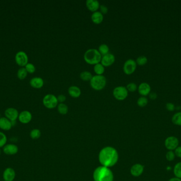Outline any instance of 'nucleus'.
<instances>
[{
  "label": "nucleus",
  "mask_w": 181,
  "mask_h": 181,
  "mask_svg": "<svg viewBox=\"0 0 181 181\" xmlns=\"http://www.w3.org/2000/svg\"><path fill=\"white\" fill-rule=\"evenodd\" d=\"M15 60L18 65L24 66L28 64L27 55L24 52H19L15 56Z\"/></svg>",
  "instance_id": "ddd939ff"
},
{
  "label": "nucleus",
  "mask_w": 181,
  "mask_h": 181,
  "mask_svg": "<svg viewBox=\"0 0 181 181\" xmlns=\"http://www.w3.org/2000/svg\"><path fill=\"white\" fill-rule=\"evenodd\" d=\"M30 136L32 139H38L41 136V132L39 129H35L31 130L30 133Z\"/></svg>",
  "instance_id": "c756f323"
},
{
  "label": "nucleus",
  "mask_w": 181,
  "mask_h": 181,
  "mask_svg": "<svg viewBox=\"0 0 181 181\" xmlns=\"http://www.w3.org/2000/svg\"><path fill=\"white\" fill-rule=\"evenodd\" d=\"M32 119V115L27 111H23L19 115V121L23 124H27Z\"/></svg>",
  "instance_id": "f3484780"
},
{
  "label": "nucleus",
  "mask_w": 181,
  "mask_h": 181,
  "mask_svg": "<svg viewBox=\"0 0 181 181\" xmlns=\"http://www.w3.org/2000/svg\"><path fill=\"white\" fill-rule=\"evenodd\" d=\"M176 157L181 158V145H178L174 151Z\"/></svg>",
  "instance_id": "4c0bfd02"
},
{
  "label": "nucleus",
  "mask_w": 181,
  "mask_h": 181,
  "mask_svg": "<svg viewBox=\"0 0 181 181\" xmlns=\"http://www.w3.org/2000/svg\"><path fill=\"white\" fill-rule=\"evenodd\" d=\"M149 98H151V99H152V100H155L157 98V94L155 92H151L150 94H149Z\"/></svg>",
  "instance_id": "ea45409f"
},
{
  "label": "nucleus",
  "mask_w": 181,
  "mask_h": 181,
  "mask_svg": "<svg viewBox=\"0 0 181 181\" xmlns=\"http://www.w3.org/2000/svg\"><path fill=\"white\" fill-rule=\"evenodd\" d=\"M90 83L92 89L95 90H102L106 86L107 79L103 75H93Z\"/></svg>",
  "instance_id": "20e7f679"
},
{
  "label": "nucleus",
  "mask_w": 181,
  "mask_h": 181,
  "mask_svg": "<svg viewBox=\"0 0 181 181\" xmlns=\"http://www.w3.org/2000/svg\"><path fill=\"white\" fill-rule=\"evenodd\" d=\"M103 14L100 11H97L92 13L91 15V20L95 24H100L103 21Z\"/></svg>",
  "instance_id": "aec40b11"
},
{
  "label": "nucleus",
  "mask_w": 181,
  "mask_h": 181,
  "mask_svg": "<svg viewBox=\"0 0 181 181\" xmlns=\"http://www.w3.org/2000/svg\"><path fill=\"white\" fill-rule=\"evenodd\" d=\"M83 58L87 63L94 65L101 62L102 55L97 49L90 48L85 51Z\"/></svg>",
  "instance_id": "7ed1b4c3"
},
{
  "label": "nucleus",
  "mask_w": 181,
  "mask_h": 181,
  "mask_svg": "<svg viewBox=\"0 0 181 181\" xmlns=\"http://www.w3.org/2000/svg\"><path fill=\"white\" fill-rule=\"evenodd\" d=\"M138 91L141 96L146 97L151 93V85L147 82H142L138 87Z\"/></svg>",
  "instance_id": "9b49d317"
},
{
  "label": "nucleus",
  "mask_w": 181,
  "mask_h": 181,
  "mask_svg": "<svg viewBox=\"0 0 181 181\" xmlns=\"http://www.w3.org/2000/svg\"><path fill=\"white\" fill-rule=\"evenodd\" d=\"M148 103V100L147 98L145 96H141L138 99L137 101V104L138 106L141 107H145Z\"/></svg>",
  "instance_id": "cd10ccee"
},
{
  "label": "nucleus",
  "mask_w": 181,
  "mask_h": 181,
  "mask_svg": "<svg viewBox=\"0 0 181 181\" xmlns=\"http://www.w3.org/2000/svg\"><path fill=\"white\" fill-rule=\"evenodd\" d=\"M128 91L125 86L120 85L114 88L113 96L118 101H124L128 96Z\"/></svg>",
  "instance_id": "39448f33"
},
{
  "label": "nucleus",
  "mask_w": 181,
  "mask_h": 181,
  "mask_svg": "<svg viewBox=\"0 0 181 181\" xmlns=\"http://www.w3.org/2000/svg\"><path fill=\"white\" fill-rule=\"evenodd\" d=\"M115 61V56L113 54L109 53L102 57L100 63L104 67H110L114 63Z\"/></svg>",
  "instance_id": "1a4fd4ad"
},
{
  "label": "nucleus",
  "mask_w": 181,
  "mask_h": 181,
  "mask_svg": "<svg viewBox=\"0 0 181 181\" xmlns=\"http://www.w3.org/2000/svg\"><path fill=\"white\" fill-rule=\"evenodd\" d=\"M15 172L12 168H5L3 173V178L4 181H13L15 178Z\"/></svg>",
  "instance_id": "f8f14e48"
},
{
  "label": "nucleus",
  "mask_w": 181,
  "mask_h": 181,
  "mask_svg": "<svg viewBox=\"0 0 181 181\" xmlns=\"http://www.w3.org/2000/svg\"><path fill=\"white\" fill-rule=\"evenodd\" d=\"M44 82L42 78L36 77L30 80V85L35 88H41L44 85Z\"/></svg>",
  "instance_id": "412c9836"
},
{
  "label": "nucleus",
  "mask_w": 181,
  "mask_h": 181,
  "mask_svg": "<svg viewBox=\"0 0 181 181\" xmlns=\"http://www.w3.org/2000/svg\"><path fill=\"white\" fill-rule=\"evenodd\" d=\"M93 70L95 73L96 74V75H103V74L105 71V67H104L101 63H99L94 65Z\"/></svg>",
  "instance_id": "5701e85b"
},
{
  "label": "nucleus",
  "mask_w": 181,
  "mask_h": 181,
  "mask_svg": "<svg viewBox=\"0 0 181 181\" xmlns=\"http://www.w3.org/2000/svg\"><path fill=\"white\" fill-rule=\"evenodd\" d=\"M57 98L58 103H64V102L65 101H66V96H65L64 95H63V94L59 95L57 97Z\"/></svg>",
  "instance_id": "58836bf2"
},
{
  "label": "nucleus",
  "mask_w": 181,
  "mask_h": 181,
  "mask_svg": "<svg viewBox=\"0 0 181 181\" xmlns=\"http://www.w3.org/2000/svg\"><path fill=\"white\" fill-rule=\"evenodd\" d=\"M93 178L94 181H113L114 175L109 168L100 166L94 172Z\"/></svg>",
  "instance_id": "f03ea898"
},
{
  "label": "nucleus",
  "mask_w": 181,
  "mask_h": 181,
  "mask_svg": "<svg viewBox=\"0 0 181 181\" xmlns=\"http://www.w3.org/2000/svg\"><path fill=\"white\" fill-rule=\"evenodd\" d=\"M86 6L88 10L94 12L97 11L100 8V3L97 0H87Z\"/></svg>",
  "instance_id": "dca6fc26"
},
{
  "label": "nucleus",
  "mask_w": 181,
  "mask_h": 181,
  "mask_svg": "<svg viewBox=\"0 0 181 181\" xmlns=\"http://www.w3.org/2000/svg\"><path fill=\"white\" fill-rule=\"evenodd\" d=\"M7 140V135L3 132L0 131V148L3 147L6 145Z\"/></svg>",
  "instance_id": "2f4dec72"
},
{
  "label": "nucleus",
  "mask_w": 181,
  "mask_h": 181,
  "mask_svg": "<svg viewBox=\"0 0 181 181\" xmlns=\"http://www.w3.org/2000/svg\"><path fill=\"white\" fill-rule=\"evenodd\" d=\"M25 69L27 71V72L30 74H33L36 70L35 67L31 63H28L25 66Z\"/></svg>",
  "instance_id": "f704fd0d"
},
{
  "label": "nucleus",
  "mask_w": 181,
  "mask_h": 181,
  "mask_svg": "<svg viewBox=\"0 0 181 181\" xmlns=\"http://www.w3.org/2000/svg\"><path fill=\"white\" fill-rule=\"evenodd\" d=\"M43 104L46 108L49 109H53L58 106V101L57 98L53 94L46 95L43 98Z\"/></svg>",
  "instance_id": "423d86ee"
},
{
  "label": "nucleus",
  "mask_w": 181,
  "mask_h": 181,
  "mask_svg": "<svg viewBox=\"0 0 181 181\" xmlns=\"http://www.w3.org/2000/svg\"><path fill=\"white\" fill-rule=\"evenodd\" d=\"M179 140L175 136H169L167 137L164 141V145L168 151H174L179 145Z\"/></svg>",
  "instance_id": "0eeeda50"
},
{
  "label": "nucleus",
  "mask_w": 181,
  "mask_h": 181,
  "mask_svg": "<svg viewBox=\"0 0 181 181\" xmlns=\"http://www.w3.org/2000/svg\"><path fill=\"white\" fill-rule=\"evenodd\" d=\"M98 50L99 53L101 54L102 57L103 55H105L109 53L110 49H109V46L107 44H102L100 45V46H98Z\"/></svg>",
  "instance_id": "a878e982"
},
{
  "label": "nucleus",
  "mask_w": 181,
  "mask_h": 181,
  "mask_svg": "<svg viewBox=\"0 0 181 181\" xmlns=\"http://www.w3.org/2000/svg\"><path fill=\"white\" fill-rule=\"evenodd\" d=\"M80 78L84 81H88L91 80L93 77V75L91 73L88 71H84L80 74Z\"/></svg>",
  "instance_id": "393cba45"
},
{
  "label": "nucleus",
  "mask_w": 181,
  "mask_h": 181,
  "mask_svg": "<svg viewBox=\"0 0 181 181\" xmlns=\"http://www.w3.org/2000/svg\"><path fill=\"white\" fill-rule=\"evenodd\" d=\"M98 157L102 166L110 167L117 163L119 156L116 149L111 147H107L102 149Z\"/></svg>",
  "instance_id": "f257e3e1"
},
{
  "label": "nucleus",
  "mask_w": 181,
  "mask_h": 181,
  "mask_svg": "<svg viewBox=\"0 0 181 181\" xmlns=\"http://www.w3.org/2000/svg\"><path fill=\"white\" fill-rule=\"evenodd\" d=\"M1 149H0V155H1Z\"/></svg>",
  "instance_id": "79ce46f5"
},
{
  "label": "nucleus",
  "mask_w": 181,
  "mask_h": 181,
  "mask_svg": "<svg viewBox=\"0 0 181 181\" xmlns=\"http://www.w3.org/2000/svg\"><path fill=\"white\" fill-rule=\"evenodd\" d=\"M144 171V166L141 164H136L131 167L130 173L132 176L138 177L142 174Z\"/></svg>",
  "instance_id": "2eb2a0df"
},
{
  "label": "nucleus",
  "mask_w": 181,
  "mask_h": 181,
  "mask_svg": "<svg viewBox=\"0 0 181 181\" xmlns=\"http://www.w3.org/2000/svg\"><path fill=\"white\" fill-rule=\"evenodd\" d=\"M12 123L11 121L6 118H0V129L4 131H8L12 128Z\"/></svg>",
  "instance_id": "a211bd4d"
},
{
  "label": "nucleus",
  "mask_w": 181,
  "mask_h": 181,
  "mask_svg": "<svg viewBox=\"0 0 181 181\" xmlns=\"http://www.w3.org/2000/svg\"><path fill=\"white\" fill-rule=\"evenodd\" d=\"M128 91L130 92H135L138 89L137 85L134 82H130L125 87Z\"/></svg>",
  "instance_id": "473e14b6"
},
{
  "label": "nucleus",
  "mask_w": 181,
  "mask_h": 181,
  "mask_svg": "<svg viewBox=\"0 0 181 181\" xmlns=\"http://www.w3.org/2000/svg\"><path fill=\"white\" fill-rule=\"evenodd\" d=\"M175 157H176V156L174 151H168L165 155L166 159L168 162H172L174 161Z\"/></svg>",
  "instance_id": "7c9ffc66"
},
{
  "label": "nucleus",
  "mask_w": 181,
  "mask_h": 181,
  "mask_svg": "<svg viewBox=\"0 0 181 181\" xmlns=\"http://www.w3.org/2000/svg\"><path fill=\"white\" fill-rule=\"evenodd\" d=\"M137 66V64L135 60L131 58L126 60L124 63L123 66V71L124 73L127 75L132 74L136 70Z\"/></svg>",
  "instance_id": "6e6552de"
},
{
  "label": "nucleus",
  "mask_w": 181,
  "mask_h": 181,
  "mask_svg": "<svg viewBox=\"0 0 181 181\" xmlns=\"http://www.w3.org/2000/svg\"><path fill=\"white\" fill-rule=\"evenodd\" d=\"M165 106H166V109L169 112L174 111L175 108H176L175 105L172 103H167Z\"/></svg>",
  "instance_id": "c9c22d12"
},
{
  "label": "nucleus",
  "mask_w": 181,
  "mask_h": 181,
  "mask_svg": "<svg viewBox=\"0 0 181 181\" xmlns=\"http://www.w3.org/2000/svg\"><path fill=\"white\" fill-rule=\"evenodd\" d=\"M4 153L7 155H14L17 154L19 151V149L17 145L14 144H6L3 147Z\"/></svg>",
  "instance_id": "9d476101"
},
{
  "label": "nucleus",
  "mask_w": 181,
  "mask_h": 181,
  "mask_svg": "<svg viewBox=\"0 0 181 181\" xmlns=\"http://www.w3.org/2000/svg\"><path fill=\"white\" fill-rule=\"evenodd\" d=\"M5 115L7 118H8L11 122L15 121L18 117H19L18 112L13 108H9L5 112Z\"/></svg>",
  "instance_id": "4468645a"
},
{
  "label": "nucleus",
  "mask_w": 181,
  "mask_h": 181,
  "mask_svg": "<svg viewBox=\"0 0 181 181\" xmlns=\"http://www.w3.org/2000/svg\"><path fill=\"white\" fill-rule=\"evenodd\" d=\"M68 93L72 97L76 98L81 95V90L76 85H71L68 89Z\"/></svg>",
  "instance_id": "6ab92c4d"
},
{
  "label": "nucleus",
  "mask_w": 181,
  "mask_h": 181,
  "mask_svg": "<svg viewBox=\"0 0 181 181\" xmlns=\"http://www.w3.org/2000/svg\"><path fill=\"white\" fill-rule=\"evenodd\" d=\"M100 12L101 13V14H107L108 12V8L107 6H105V5L104 4H102V5H100Z\"/></svg>",
  "instance_id": "e433bc0d"
},
{
  "label": "nucleus",
  "mask_w": 181,
  "mask_h": 181,
  "mask_svg": "<svg viewBox=\"0 0 181 181\" xmlns=\"http://www.w3.org/2000/svg\"><path fill=\"white\" fill-rule=\"evenodd\" d=\"M171 120L174 124L181 127V112H178L175 113Z\"/></svg>",
  "instance_id": "4be33fe9"
},
{
  "label": "nucleus",
  "mask_w": 181,
  "mask_h": 181,
  "mask_svg": "<svg viewBox=\"0 0 181 181\" xmlns=\"http://www.w3.org/2000/svg\"><path fill=\"white\" fill-rule=\"evenodd\" d=\"M27 71L25 68H21L18 72V76L19 79H24L27 75Z\"/></svg>",
  "instance_id": "72a5a7b5"
},
{
  "label": "nucleus",
  "mask_w": 181,
  "mask_h": 181,
  "mask_svg": "<svg viewBox=\"0 0 181 181\" xmlns=\"http://www.w3.org/2000/svg\"><path fill=\"white\" fill-rule=\"evenodd\" d=\"M147 62L148 59L147 57H146L144 55L138 57L136 60V62L137 65H140V66H143V65H145L147 63Z\"/></svg>",
  "instance_id": "c85d7f7f"
},
{
  "label": "nucleus",
  "mask_w": 181,
  "mask_h": 181,
  "mask_svg": "<svg viewBox=\"0 0 181 181\" xmlns=\"http://www.w3.org/2000/svg\"><path fill=\"white\" fill-rule=\"evenodd\" d=\"M168 181H181V179L178 178H176V177H173V178H169Z\"/></svg>",
  "instance_id": "a19ab883"
},
{
  "label": "nucleus",
  "mask_w": 181,
  "mask_h": 181,
  "mask_svg": "<svg viewBox=\"0 0 181 181\" xmlns=\"http://www.w3.org/2000/svg\"></svg>",
  "instance_id": "37998d69"
},
{
  "label": "nucleus",
  "mask_w": 181,
  "mask_h": 181,
  "mask_svg": "<svg viewBox=\"0 0 181 181\" xmlns=\"http://www.w3.org/2000/svg\"><path fill=\"white\" fill-rule=\"evenodd\" d=\"M173 171L175 177L181 179V162L175 164L173 167Z\"/></svg>",
  "instance_id": "b1692460"
},
{
  "label": "nucleus",
  "mask_w": 181,
  "mask_h": 181,
  "mask_svg": "<svg viewBox=\"0 0 181 181\" xmlns=\"http://www.w3.org/2000/svg\"><path fill=\"white\" fill-rule=\"evenodd\" d=\"M58 111L61 114L65 115L68 112V107L64 103H59L57 106Z\"/></svg>",
  "instance_id": "bb28decb"
}]
</instances>
